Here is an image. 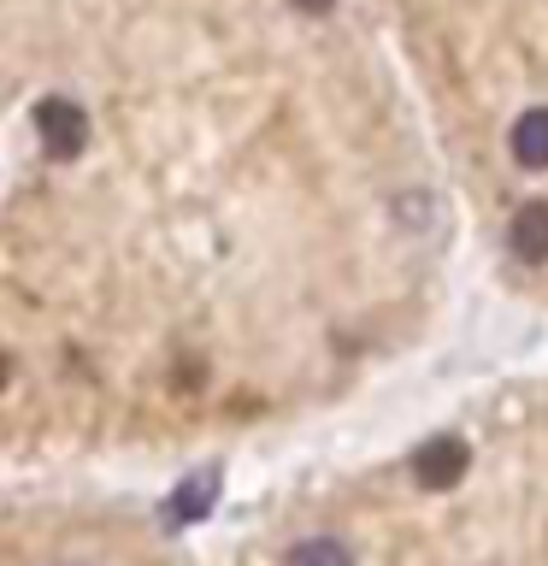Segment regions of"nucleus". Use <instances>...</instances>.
<instances>
[{"label":"nucleus","mask_w":548,"mask_h":566,"mask_svg":"<svg viewBox=\"0 0 548 566\" xmlns=\"http://www.w3.org/2000/svg\"><path fill=\"white\" fill-rule=\"evenodd\" d=\"M7 384H12V354L0 348V389H7Z\"/></svg>","instance_id":"obj_7"},{"label":"nucleus","mask_w":548,"mask_h":566,"mask_svg":"<svg viewBox=\"0 0 548 566\" xmlns=\"http://www.w3.org/2000/svg\"><path fill=\"white\" fill-rule=\"evenodd\" d=\"M35 130H42L48 159H77L88 148V113L71 95H48L35 106Z\"/></svg>","instance_id":"obj_1"},{"label":"nucleus","mask_w":548,"mask_h":566,"mask_svg":"<svg viewBox=\"0 0 548 566\" xmlns=\"http://www.w3.org/2000/svg\"><path fill=\"white\" fill-rule=\"evenodd\" d=\"M289 7H301V12H325L330 0H289Z\"/></svg>","instance_id":"obj_8"},{"label":"nucleus","mask_w":548,"mask_h":566,"mask_svg":"<svg viewBox=\"0 0 548 566\" xmlns=\"http://www.w3.org/2000/svg\"><path fill=\"white\" fill-rule=\"evenodd\" d=\"M472 467V449H466V437H431V442H419V454H413V478L424 490H454L460 478H466Z\"/></svg>","instance_id":"obj_2"},{"label":"nucleus","mask_w":548,"mask_h":566,"mask_svg":"<svg viewBox=\"0 0 548 566\" xmlns=\"http://www.w3.org/2000/svg\"><path fill=\"white\" fill-rule=\"evenodd\" d=\"M513 159H519L525 171H548V106H530V113H519V124H513L507 136Z\"/></svg>","instance_id":"obj_5"},{"label":"nucleus","mask_w":548,"mask_h":566,"mask_svg":"<svg viewBox=\"0 0 548 566\" xmlns=\"http://www.w3.org/2000/svg\"><path fill=\"white\" fill-rule=\"evenodd\" d=\"M219 490H224V478L219 467H201V472H189L183 484H177L166 495V507H159V520H166L171 531H183V525H201L212 507H219Z\"/></svg>","instance_id":"obj_3"},{"label":"nucleus","mask_w":548,"mask_h":566,"mask_svg":"<svg viewBox=\"0 0 548 566\" xmlns=\"http://www.w3.org/2000/svg\"><path fill=\"white\" fill-rule=\"evenodd\" d=\"M507 242H513V254H519L525 265H542L548 260V201H525L519 212H513Z\"/></svg>","instance_id":"obj_4"},{"label":"nucleus","mask_w":548,"mask_h":566,"mask_svg":"<svg viewBox=\"0 0 548 566\" xmlns=\"http://www.w3.org/2000/svg\"><path fill=\"white\" fill-rule=\"evenodd\" d=\"M283 566H354V555H348V543H336V537H307L283 555Z\"/></svg>","instance_id":"obj_6"}]
</instances>
